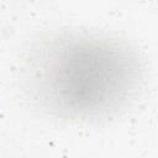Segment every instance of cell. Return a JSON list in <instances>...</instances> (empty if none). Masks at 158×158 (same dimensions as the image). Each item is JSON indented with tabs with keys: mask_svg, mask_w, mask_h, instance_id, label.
Masks as SVG:
<instances>
[{
	"mask_svg": "<svg viewBox=\"0 0 158 158\" xmlns=\"http://www.w3.org/2000/svg\"><path fill=\"white\" fill-rule=\"evenodd\" d=\"M115 47L64 40L35 58L31 81L49 106L80 115L107 107L131 81L130 60Z\"/></svg>",
	"mask_w": 158,
	"mask_h": 158,
	"instance_id": "cell-1",
	"label": "cell"
}]
</instances>
